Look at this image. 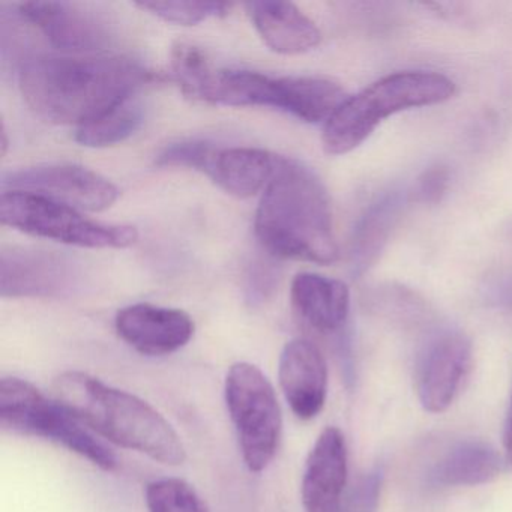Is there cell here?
<instances>
[{"mask_svg":"<svg viewBox=\"0 0 512 512\" xmlns=\"http://www.w3.org/2000/svg\"><path fill=\"white\" fill-rule=\"evenodd\" d=\"M152 73L127 56L40 55L20 68L26 104L44 121L77 128L136 97Z\"/></svg>","mask_w":512,"mask_h":512,"instance_id":"6da1fadb","label":"cell"},{"mask_svg":"<svg viewBox=\"0 0 512 512\" xmlns=\"http://www.w3.org/2000/svg\"><path fill=\"white\" fill-rule=\"evenodd\" d=\"M254 230L272 256L331 265L338 259L331 199L319 176L280 157L257 208Z\"/></svg>","mask_w":512,"mask_h":512,"instance_id":"7a4b0ae2","label":"cell"},{"mask_svg":"<svg viewBox=\"0 0 512 512\" xmlns=\"http://www.w3.org/2000/svg\"><path fill=\"white\" fill-rule=\"evenodd\" d=\"M53 397L89 430L121 448L167 466H179L187 460V449L172 424L131 392L83 371L70 370L56 377Z\"/></svg>","mask_w":512,"mask_h":512,"instance_id":"3957f363","label":"cell"},{"mask_svg":"<svg viewBox=\"0 0 512 512\" xmlns=\"http://www.w3.org/2000/svg\"><path fill=\"white\" fill-rule=\"evenodd\" d=\"M454 94V82L443 74H389L338 107L323 127V149L329 155L349 154L371 136L383 119L403 110L445 103Z\"/></svg>","mask_w":512,"mask_h":512,"instance_id":"277c9868","label":"cell"},{"mask_svg":"<svg viewBox=\"0 0 512 512\" xmlns=\"http://www.w3.org/2000/svg\"><path fill=\"white\" fill-rule=\"evenodd\" d=\"M0 425L11 433L41 437L91 461L104 472L118 467L115 452L74 416L61 401L47 397L20 377L0 380Z\"/></svg>","mask_w":512,"mask_h":512,"instance_id":"5b68a950","label":"cell"},{"mask_svg":"<svg viewBox=\"0 0 512 512\" xmlns=\"http://www.w3.org/2000/svg\"><path fill=\"white\" fill-rule=\"evenodd\" d=\"M0 221L35 238L82 248H128L136 244V227L89 220L79 209L28 191L0 196Z\"/></svg>","mask_w":512,"mask_h":512,"instance_id":"8992f818","label":"cell"},{"mask_svg":"<svg viewBox=\"0 0 512 512\" xmlns=\"http://www.w3.org/2000/svg\"><path fill=\"white\" fill-rule=\"evenodd\" d=\"M224 398L245 466L250 472H263L277 455L283 431V413L271 380L257 365L236 362L227 371Z\"/></svg>","mask_w":512,"mask_h":512,"instance_id":"52a82bcc","label":"cell"},{"mask_svg":"<svg viewBox=\"0 0 512 512\" xmlns=\"http://www.w3.org/2000/svg\"><path fill=\"white\" fill-rule=\"evenodd\" d=\"M5 191H28L50 197L79 211L101 212L112 208L119 197L113 182L79 164H41L2 178Z\"/></svg>","mask_w":512,"mask_h":512,"instance_id":"ba28073f","label":"cell"},{"mask_svg":"<svg viewBox=\"0 0 512 512\" xmlns=\"http://www.w3.org/2000/svg\"><path fill=\"white\" fill-rule=\"evenodd\" d=\"M472 367V344L461 332L442 331L422 350L416 367V391L427 412H445Z\"/></svg>","mask_w":512,"mask_h":512,"instance_id":"9c48e42d","label":"cell"},{"mask_svg":"<svg viewBox=\"0 0 512 512\" xmlns=\"http://www.w3.org/2000/svg\"><path fill=\"white\" fill-rule=\"evenodd\" d=\"M19 16L37 28L59 52L92 55L110 44L109 26L94 11L71 2H25Z\"/></svg>","mask_w":512,"mask_h":512,"instance_id":"30bf717a","label":"cell"},{"mask_svg":"<svg viewBox=\"0 0 512 512\" xmlns=\"http://www.w3.org/2000/svg\"><path fill=\"white\" fill-rule=\"evenodd\" d=\"M115 328L131 349L152 358L178 352L190 343L196 331L190 314L148 302L122 308L116 314Z\"/></svg>","mask_w":512,"mask_h":512,"instance_id":"8fae6325","label":"cell"},{"mask_svg":"<svg viewBox=\"0 0 512 512\" xmlns=\"http://www.w3.org/2000/svg\"><path fill=\"white\" fill-rule=\"evenodd\" d=\"M74 263L49 251L11 250L0 257V292L4 298H52L76 281Z\"/></svg>","mask_w":512,"mask_h":512,"instance_id":"7c38bea8","label":"cell"},{"mask_svg":"<svg viewBox=\"0 0 512 512\" xmlns=\"http://www.w3.org/2000/svg\"><path fill=\"white\" fill-rule=\"evenodd\" d=\"M278 382L299 419L316 418L328 394V365L319 347L305 338L289 341L281 350Z\"/></svg>","mask_w":512,"mask_h":512,"instance_id":"4fadbf2b","label":"cell"},{"mask_svg":"<svg viewBox=\"0 0 512 512\" xmlns=\"http://www.w3.org/2000/svg\"><path fill=\"white\" fill-rule=\"evenodd\" d=\"M347 445L337 427L317 437L305 461L301 482L305 512H341L347 484Z\"/></svg>","mask_w":512,"mask_h":512,"instance_id":"5bb4252c","label":"cell"},{"mask_svg":"<svg viewBox=\"0 0 512 512\" xmlns=\"http://www.w3.org/2000/svg\"><path fill=\"white\" fill-rule=\"evenodd\" d=\"M245 10L263 43L278 55H302L322 40L316 23L292 2L259 0L245 4Z\"/></svg>","mask_w":512,"mask_h":512,"instance_id":"9a60e30c","label":"cell"},{"mask_svg":"<svg viewBox=\"0 0 512 512\" xmlns=\"http://www.w3.org/2000/svg\"><path fill=\"white\" fill-rule=\"evenodd\" d=\"M290 298L299 317L323 334L340 331L349 319V287L335 278L301 272L293 278Z\"/></svg>","mask_w":512,"mask_h":512,"instance_id":"2e32d148","label":"cell"},{"mask_svg":"<svg viewBox=\"0 0 512 512\" xmlns=\"http://www.w3.org/2000/svg\"><path fill=\"white\" fill-rule=\"evenodd\" d=\"M280 157L259 148H217L206 175L230 196L250 199L277 172Z\"/></svg>","mask_w":512,"mask_h":512,"instance_id":"e0dca14e","label":"cell"},{"mask_svg":"<svg viewBox=\"0 0 512 512\" xmlns=\"http://www.w3.org/2000/svg\"><path fill=\"white\" fill-rule=\"evenodd\" d=\"M502 469L499 454L482 440L466 439L449 446L428 470L434 488L475 487L493 481Z\"/></svg>","mask_w":512,"mask_h":512,"instance_id":"ac0fdd59","label":"cell"},{"mask_svg":"<svg viewBox=\"0 0 512 512\" xmlns=\"http://www.w3.org/2000/svg\"><path fill=\"white\" fill-rule=\"evenodd\" d=\"M347 98L338 83L323 77H281L277 79L275 109L308 124H319L328 121Z\"/></svg>","mask_w":512,"mask_h":512,"instance_id":"d6986e66","label":"cell"},{"mask_svg":"<svg viewBox=\"0 0 512 512\" xmlns=\"http://www.w3.org/2000/svg\"><path fill=\"white\" fill-rule=\"evenodd\" d=\"M277 79L247 70H218L208 104L227 107H274Z\"/></svg>","mask_w":512,"mask_h":512,"instance_id":"ffe728a7","label":"cell"},{"mask_svg":"<svg viewBox=\"0 0 512 512\" xmlns=\"http://www.w3.org/2000/svg\"><path fill=\"white\" fill-rule=\"evenodd\" d=\"M404 197L395 193L374 203L362 218L355 239H353V263L356 268L365 269L388 241L392 227L397 223L403 208Z\"/></svg>","mask_w":512,"mask_h":512,"instance_id":"44dd1931","label":"cell"},{"mask_svg":"<svg viewBox=\"0 0 512 512\" xmlns=\"http://www.w3.org/2000/svg\"><path fill=\"white\" fill-rule=\"evenodd\" d=\"M143 124V107L131 98L95 121L77 128L76 142L86 148H110L136 134Z\"/></svg>","mask_w":512,"mask_h":512,"instance_id":"7402d4cb","label":"cell"},{"mask_svg":"<svg viewBox=\"0 0 512 512\" xmlns=\"http://www.w3.org/2000/svg\"><path fill=\"white\" fill-rule=\"evenodd\" d=\"M170 68L185 97L196 103L208 104L218 70L212 67L208 55L200 47L178 41L170 52Z\"/></svg>","mask_w":512,"mask_h":512,"instance_id":"603a6c76","label":"cell"},{"mask_svg":"<svg viewBox=\"0 0 512 512\" xmlns=\"http://www.w3.org/2000/svg\"><path fill=\"white\" fill-rule=\"evenodd\" d=\"M145 500L149 512H209L193 485L179 478L149 482Z\"/></svg>","mask_w":512,"mask_h":512,"instance_id":"cb8c5ba5","label":"cell"},{"mask_svg":"<svg viewBox=\"0 0 512 512\" xmlns=\"http://www.w3.org/2000/svg\"><path fill=\"white\" fill-rule=\"evenodd\" d=\"M136 7L167 23L196 26L212 17L227 16L232 5L224 2H140Z\"/></svg>","mask_w":512,"mask_h":512,"instance_id":"d4e9b609","label":"cell"},{"mask_svg":"<svg viewBox=\"0 0 512 512\" xmlns=\"http://www.w3.org/2000/svg\"><path fill=\"white\" fill-rule=\"evenodd\" d=\"M215 151L217 148L205 140H185L164 148L155 160V164L158 167H185V169L199 170L206 175Z\"/></svg>","mask_w":512,"mask_h":512,"instance_id":"484cf974","label":"cell"},{"mask_svg":"<svg viewBox=\"0 0 512 512\" xmlns=\"http://www.w3.org/2000/svg\"><path fill=\"white\" fill-rule=\"evenodd\" d=\"M383 485L382 467H374L356 485L341 512H376Z\"/></svg>","mask_w":512,"mask_h":512,"instance_id":"4316f807","label":"cell"},{"mask_svg":"<svg viewBox=\"0 0 512 512\" xmlns=\"http://www.w3.org/2000/svg\"><path fill=\"white\" fill-rule=\"evenodd\" d=\"M449 184V172L446 167L433 166L422 173L416 185V197L424 203H437L445 194Z\"/></svg>","mask_w":512,"mask_h":512,"instance_id":"83f0119b","label":"cell"},{"mask_svg":"<svg viewBox=\"0 0 512 512\" xmlns=\"http://www.w3.org/2000/svg\"><path fill=\"white\" fill-rule=\"evenodd\" d=\"M487 299L494 307L512 311V269L502 272L487 286Z\"/></svg>","mask_w":512,"mask_h":512,"instance_id":"f1b7e54d","label":"cell"},{"mask_svg":"<svg viewBox=\"0 0 512 512\" xmlns=\"http://www.w3.org/2000/svg\"><path fill=\"white\" fill-rule=\"evenodd\" d=\"M503 446H505L506 461L512 466V392L506 412L505 430H503Z\"/></svg>","mask_w":512,"mask_h":512,"instance_id":"f546056e","label":"cell"},{"mask_svg":"<svg viewBox=\"0 0 512 512\" xmlns=\"http://www.w3.org/2000/svg\"><path fill=\"white\" fill-rule=\"evenodd\" d=\"M8 145H10V142H8L7 128H5V124H2V142H0V146H2V157L7 155Z\"/></svg>","mask_w":512,"mask_h":512,"instance_id":"4dcf8cb0","label":"cell"}]
</instances>
